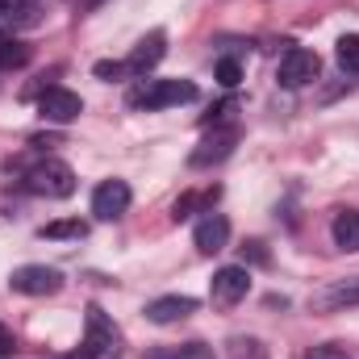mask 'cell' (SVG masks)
Listing matches in <instances>:
<instances>
[{"label": "cell", "instance_id": "obj_7", "mask_svg": "<svg viewBox=\"0 0 359 359\" xmlns=\"http://www.w3.org/2000/svg\"><path fill=\"white\" fill-rule=\"evenodd\" d=\"M130 184L126 180H104L96 192H92V213L100 217V222H117L126 209H130Z\"/></svg>", "mask_w": 359, "mask_h": 359}, {"label": "cell", "instance_id": "obj_14", "mask_svg": "<svg viewBox=\"0 0 359 359\" xmlns=\"http://www.w3.org/2000/svg\"><path fill=\"white\" fill-rule=\"evenodd\" d=\"M192 309H196L192 297H155V301L147 305V318H151L155 326H172V322H184Z\"/></svg>", "mask_w": 359, "mask_h": 359}, {"label": "cell", "instance_id": "obj_2", "mask_svg": "<svg viewBox=\"0 0 359 359\" xmlns=\"http://www.w3.org/2000/svg\"><path fill=\"white\" fill-rule=\"evenodd\" d=\"M188 100H196V84L192 80H142L138 88L130 92V104L147 109V113L172 109V104H188Z\"/></svg>", "mask_w": 359, "mask_h": 359}, {"label": "cell", "instance_id": "obj_9", "mask_svg": "<svg viewBox=\"0 0 359 359\" xmlns=\"http://www.w3.org/2000/svg\"><path fill=\"white\" fill-rule=\"evenodd\" d=\"M168 55V34L163 29H151L147 38H138V46L130 50V59H126V72L130 76H147V72H155L159 67V59Z\"/></svg>", "mask_w": 359, "mask_h": 359}, {"label": "cell", "instance_id": "obj_19", "mask_svg": "<svg viewBox=\"0 0 359 359\" xmlns=\"http://www.w3.org/2000/svg\"><path fill=\"white\" fill-rule=\"evenodd\" d=\"M25 63V46H17L8 34H0V67H17Z\"/></svg>", "mask_w": 359, "mask_h": 359}, {"label": "cell", "instance_id": "obj_13", "mask_svg": "<svg viewBox=\"0 0 359 359\" xmlns=\"http://www.w3.org/2000/svg\"><path fill=\"white\" fill-rule=\"evenodd\" d=\"M318 309H355L359 305V276H347V280H334L330 288H322L313 297Z\"/></svg>", "mask_w": 359, "mask_h": 359}, {"label": "cell", "instance_id": "obj_17", "mask_svg": "<svg viewBox=\"0 0 359 359\" xmlns=\"http://www.w3.org/2000/svg\"><path fill=\"white\" fill-rule=\"evenodd\" d=\"M84 234H88L84 222H50V226H42V238H84Z\"/></svg>", "mask_w": 359, "mask_h": 359}, {"label": "cell", "instance_id": "obj_18", "mask_svg": "<svg viewBox=\"0 0 359 359\" xmlns=\"http://www.w3.org/2000/svg\"><path fill=\"white\" fill-rule=\"evenodd\" d=\"M243 80V63L238 59H217V84L222 88H234Z\"/></svg>", "mask_w": 359, "mask_h": 359}, {"label": "cell", "instance_id": "obj_20", "mask_svg": "<svg viewBox=\"0 0 359 359\" xmlns=\"http://www.w3.org/2000/svg\"><path fill=\"white\" fill-rule=\"evenodd\" d=\"M230 359H264V347L255 339H230Z\"/></svg>", "mask_w": 359, "mask_h": 359}, {"label": "cell", "instance_id": "obj_5", "mask_svg": "<svg viewBox=\"0 0 359 359\" xmlns=\"http://www.w3.org/2000/svg\"><path fill=\"white\" fill-rule=\"evenodd\" d=\"M8 288L13 292H25V297H50L63 288V271L46 268V264H25L8 276Z\"/></svg>", "mask_w": 359, "mask_h": 359}, {"label": "cell", "instance_id": "obj_21", "mask_svg": "<svg viewBox=\"0 0 359 359\" xmlns=\"http://www.w3.org/2000/svg\"><path fill=\"white\" fill-rule=\"evenodd\" d=\"M301 359H351L343 347H334V343H326V347H313V351H305Z\"/></svg>", "mask_w": 359, "mask_h": 359}, {"label": "cell", "instance_id": "obj_15", "mask_svg": "<svg viewBox=\"0 0 359 359\" xmlns=\"http://www.w3.org/2000/svg\"><path fill=\"white\" fill-rule=\"evenodd\" d=\"M330 234H334V247L355 255L359 251V209H339L334 222H330Z\"/></svg>", "mask_w": 359, "mask_h": 359}, {"label": "cell", "instance_id": "obj_12", "mask_svg": "<svg viewBox=\"0 0 359 359\" xmlns=\"http://www.w3.org/2000/svg\"><path fill=\"white\" fill-rule=\"evenodd\" d=\"M238 142V130H213L209 138H201V147L192 151V168H209V163H222Z\"/></svg>", "mask_w": 359, "mask_h": 359}, {"label": "cell", "instance_id": "obj_16", "mask_svg": "<svg viewBox=\"0 0 359 359\" xmlns=\"http://www.w3.org/2000/svg\"><path fill=\"white\" fill-rule=\"evenodd\" d=\"M334 59H339L343 76L359 80V34H343V38L334 42Z\"/></svg>", "mask_w": 359, "mask_h": 359}, {"label": "cell", "instance_id": "obj_8", "mask_svg": "<svg viewBox=\"0 0 359 359\" xmlns=\"http://www.w3.org/2000/svg\"><path fill=\"white\" fill-rule=\"evenodd\" d=\"M247 292H251V271L238 268V264L222 268L217 276H213V284H209V297H213V305H238Z\"/></svg>", "mask_w": 359, "mask_h": 359}, {"label": "cell", "instance_id": "obj_4", "mask_svg": "<svg viewBox=\"0 0 359 359\" xmlns=\"http://www.w3.org/2000/svg\"><path fill=\"white\" fill-rule=\"evenodd\" d=\"M318 72H322V59L313 50H305V46H288L280 55V67H276V76H280L284 88H305V84L318 80Z\"/></svg>", "mask_w": 359, "mask_h": 359}, {"label": "cell", "instance_id": "obj_22", "mask_svg": "<svg viewBox=\"0 0 359 359\" xmlns=\"http://www.w3.org/2000/svg\"><path fill=\"white\" fill-rule=\"evenodd\" d=\"M8 355H17V339H13V330L0 322V359H8Z\"/></svg>", "mask_w": 359, "mask_h": 359}, {"label": "cell", "instance_id": "obj_23", "mask_svg": "<svg viewBox=\"0 0 359 359\" xmlns=\"http://www.w3.org/2000/svg\"><path fill=\"white\" fill-rule=\"evenodd\" d=\"M96 76L100 80H117V76H126V63H96Z\"/></svg>", "mask_w": 359, "mask_h": 359}, {"label": "cell", "instance_id": "obj_1", "mask_svg": "<svg viewBox=\"0 0 359 359\" xmlns=\"http://www.w3.org/2000/svg\"><path fill=\"white\" fill-rule=\"evenodd\" d=\"M84 326H88V330H84V347L72 359H113L121 351V330L113 326V318H109L100 305H88Z\"/></svg>", "mask_w": 359, "mask_h": 359}, {"label": "cell", "instance_id": "obj_6", "mask_svg": "<svg viewBox=\"0 0 359 359\" xmlns=\"http://www.w3.org/2000/svg\"><path fill=\"white\" fill-rule=\"evenodd\" d=\"M46 21L42 0H0V34H17V29H38Z\"/></svg>", "mask_w": 359, "mask_h": 359}, {"label": "cell", "instance_id": "obj_11", "mask_svg": "<svg viewBox=\"0 0 359 359\" xmlns=\"http://www.w3.org/2000/svg\"><path fill=\"white\" fill-rule=\"evenodd\" d=\"M196 251L201 255H217V251H226V243H230V222L222 217V213H209V217H201L196 222Z\"/></svg>", "mask_w": 359, "mask_h": 359}, {"label": "cell", "instance_id": "obj_3", "mask_svg": "<svg viewBox=\"0 0 359 359\" xmlns=\"http://www.w3.org/2000/svg\"><path fill=\"white\" fill-rule=\"evenodd\" d=\"M25 188L38 192V196H55V201H63V196L76 192V172H72L63 159H42V163H34V168L25 172Z\"/></svg>", "mask_w": 359, "mask_h": 359}, {"label": "cell", "instance_id": "obj_10", "mask_svg": "<svg viewBox=\"0 0 359 359\" xmlns=\"http://www.w3.org/2000/svg\"><path fill=\"white\" fill-rule=\"evenodd\" d=\"M38 109H42L46 121L67 126V121H76V117L84 113V100H80L76 92H67V88H46L42 96H38Z\"/></svg>", "mask_w": 359, "mask_h": 359}]
</instances>
